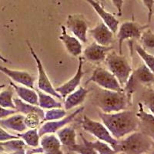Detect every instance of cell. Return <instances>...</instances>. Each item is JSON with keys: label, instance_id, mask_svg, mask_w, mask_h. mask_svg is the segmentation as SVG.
<instances>
[{"label": "cell", "instance_id": "cell-11", "mask_svg": "<svg viewBox=\"0 0 154 154\" xmlns=\"http://www.w3.org/2000/svg\"><path fill=\"white\" fill-rule=\"evenodd\" d=\"M83 110H84V107L81 106L75 109L73 112L69 116H66L65 117L62 119L52 121H45V123L39 126L40 127L38 128V134L40 137H42V135L47 134V133H56L58 130H60V129L73 121L77 116L82 113Z\"/></svg>", "mask_w": 154, "mask_h": 154}, {"label": "cell", "instance_id": "cell-15", "mask_svg": "<svg viewBox=\"0 0 154 154\" xmlns=\"http://www.w3.org/2000/svg\"><path fill=\"white\" fill-rule=\"evenodd\" d=\"M112 49L111 46H101L96 42H93L85 49L83 56L87 61L100 63L105 60L107 54Z\"/></svg>", "mask_w": 154, "mask_h": 154}, {"label": "cell", "instance_id": "cell-2", "mask_svg": "<svg viewBox=\"0 0 154 154\" xmlns=\"http://www.w3.org/2000/svg\"><path fill=\"white\" fill-rule=\"evenodd\" d=\"M130 97L124 89L122 91H113L101 89L95 95L93 103L106 113L124 110L130 103Z\"/></svg>", "mask_w": 154, "mask_h": 154}, {"label": "cell", "instance_id": "cell-3", "mask_svg": "<svg viewBox=\"0 0 154 154\" xmlns=\"http://www.w3.org/2000/svg\"><path fill=\"white\" fill-rule=\"evenodd\" d=\"M118 140L116 153L142 154L151 151L153 146V137L143 132L134 131Z\"/></svg>", "mask_w": 154, "mask_h": 154}, {"label": "cell", "instance_id": "cell-1", "mask_svg": "<svg viewBox=\"0 0 154 154\" xmlns=\"http://www.w3.org/2000/svg\"><path fill=\"white\" fill-rule=\"evenodd\" d=\"M99 116L111 135L118 140L138 130L139 119L132 111L124 109L110 113L100 111Z\"/></svg>", "mask_w": 154, "mask_h": 154}, {"label": "cell", "instance_id": "cell-16", "mask_svg": "<svg viewBox=\"0 0 154 154\" xmlns=\"http://www.w3.org/2000/svg\"><path fill=\"white\" fill-rule=\"evenodd\" d=\"M85 1L94 9L97 15L101 18L103 22L108 26L109 28L112 30V32L116 33L119 26V20L113 15L106 12L98 0H85Z\"/></svg>", "mask_w": 154, "mask_h": 154}, {"label": "cell", "instance_id": "cell-26", "mask_svg": "<svg viewBox=\"0 0 154 154\" xmlns=\"http://www.w3.org/2000/svg\"><path fill=\"white\" fill-rule=\"evenodd\" d=\"M19 138L22 139L25 144L32 148H35L39 146L40 136L38 133L37 129H29L28 130L19 133L17 135Z\"/></svg>", "mask_w": 154, "mask_h": 154}, {"label": "cell", "instance_id": "cell-20", "mask_svg": "<svg viewBox=\"0 0 154 154\" xmlns=\"http://www.w3.org/2000/svg\"><path fill=\"white\" fill-rule=\"evenodd\" d=\"M88 90L84 87H78L73 92L70 93L64 98V109L66 110H69L72 108L79 106L84 102Z\"/></svg>", "mask_w": 154, "mask_h": 154}, {"label": "cell", "instance_id": "cell-32", "mask_svg": "<svg viewBox=\"0 0 154 154\" xmlns=\"http://www.w3.org/2000/svg\"><path fill=\"white\" fill-rule=\"evenodd\" d=\"M139 110L137 112V113H136L137 117L138 118V119L141 120L143 123H144L146 126H149L151 130H153V114L152 112L149 113V112H146L144 110L143 106L142 103H139Z\"/></svg>", "mask_w": 154, "mask_h": 154}, {"label": "cell", "instance_id": "cell-29", "mask_svg": "<svg viewBox=\"0 0 154 154\" xmlns=\"http://www.w3.org/2000/svg\"><path fill=\"white\" fill-rule=\"evenodd\" d=\"M24 123L29 129H37L43 123V119L37 112H29L24 115Z\"/></svg>", "mask_w": 154, "mask_h": 154}, {"label": "cell", "instance_id": "cell-28", "mask_svg": "<svg viewBox=\"0 0 154 154\" xmlns=\"http://www.w3.org/2000/svg\"><path fill=\"white\" fill-rule=\"evenodd\" d=\"M141 46L146 50L152 51L154 49V34L149 27L143 30L139 37Z\"/></svg>", "mask_w": 154, "mask_h": 154}, {"label": "cell", "instance_id": "cell-34", "mask_svg": "<svg viewBox=\"0 0 154 154\" xmlns=\"http://www.w3.org/2000/svg\"><path fill=\"white\" fill-rule=\"evenodd\" d=\"M19 138L17 135H12L11 133H8L5 129L0 126V141H5L11 139Z\"/></svg>", "mask_w": 154, "mask_h": 154}, {"label": "cell", "instance_id": "cell-18", "mask_svg": "<svg viewBox=\"0 0 154 154\" xmlns=\"http://www.w3.org/2000/svg\"><path fill=\"white\" fill-rule=\"evenodd\" d=\"M39 146L44 153L62 154V144L55 133H47L40 137Z\"/></svg>", "mask_w": 154, "mask_h": 154}, {"label": "cell", "instance_id": "cell-30", "mask_svg": "<svg viewBox=\"0 0 154 154\" xmlns=\"http://www.w3.org/2000/svg\"><path fill=\"white\" fill-rule=\"evenodd\" d=\"M135 49H136V52L140 57V59L144 62V64L148 68H149L151 70L153 71V55L149 53V52H147V50L143 49L140 45H137V44L136 45Z\"/></svg>", "mask_w": 154, "mask_h": 154}, {"label": "cell", "instance_id": "cell-37", "mask_svg": "<svg viewBox=\"0 0 154 154\" xmlns=\"http://www.w3.org/2000/svg\"><path fill=\"white\" fill-rule=\"evenodd\" d=\"M0 60L2 62H3V63H9V60H7V59H5V57H4L3 56H2V54H1V53H0Z\"/></svg>", "mask_w": 154, "mask_h": 154}, {"label": "cell", "instance_id": "cell-8", "mask_svg": "<svg viewBox=\"0 0 154 154\" xmlns=\"http://www.w3.org/2000/svg\"><path fill=\"white\" fill-rule=\"evenodd\" d=\"M89 82H93L104 89L122 91L123 88L120 86L117 79L109 69L103 67H97L94 70L93 75L88 79L86 84Z\"/></svg>", "mask_w": 154, "mask_h": 154}, {"label": "cell", "instance_id": "cell-22", "mask_svg": "<svg viewBox=\"0 0 154 154\" xmlns=\"http://www.w3.org/2000/svg\"><path fill=\"white\" fill-rule=\"evenodd\" d=\"M132 75L133 79L147 86H152L154 82L153 71L148 68L145 64L140 65L136 71L132 73Z\"/></svg>", "mask_w": 154, "mask_h": 154}, {"label": "cell", "instance_id": "cell-19", "mask_svg": "<svg viewBox=\"0 0 154 154\" xmlns=\"http://www.w3.org/2000/svg\"><path fill=\"white\" fill-rule=\"evenodd\" d=\"M0 126L3 129L22 133L26 130L27 127L24 123L23 114H12L7 117L0 119Z\"/></svg>", "mask_w": 154, "mask_h": 154}, {"label": "cell", "instance_id": "cell-4", "mask_svg": "<svg viewBox=\"0 0 154 154\" xmlns=\"http://www.w3.org/2000/svg\"><path fill=\"white\" fill-rule=\"evenodd\" d=\"M108 69L117 79L122 87H124L133 73V69L127 59L123 54L109 52L105 59Z\"/></svg>", "mask_w": 154, "mask_h": 154}, {"label": "cell", "instance_id": "cell-5", "mask_svg": "<svg viewBox=\"0 0 154 154\" xmlns=\"http://www.w3.org/2000/svg\"><path fill=\"white\" fill-rule=\"evenodd\" d=\"M82 127L85 131L94 136L97 140L106 142L114 150H116L118 140L112 137L108 129L104 126L103 123L93 120L86 116H84L82 120Z\"/></svg>", "mask_w": 154, "mask_h": 154}, {"label": "cell", "instance_id": "cell-7", "mask_svg": "<svg viewBox=\"0 0 154 154\" xmlns=\"http://www.w3.org/2000/svg\"><path fill=\"white\" fill-rule=\"evenodd\" d=\"M26 43L29 49L30 53H31L32 56L33 57L34 60L35 62V64H36L37 70H38V82H37L38 89L39 90H41V91H43L45 93L52 95V96H53L56 98L59 99V100H62L63 98L56 91L55 87L53 86L50 79L48 77L47 73H46L45 68L43 66V64H42V61L39 59V57L37 56L35 51L34 50V49L32 48V46H31V44H30V42L28 40L26 41Z\"/></svg>", "mask_w": 154, "mask_h": 154}, {"label": "cell", "instance_id": "cell-33", "mask_svg": "<svg viewBox=\"0 0 154 154\" xmlns=\"http://www.w3.org/2000/svg\"><path fill=\"white\" fill-rule=\"evenodd\" d=\"M141 1L148 11V23H150L152 20V13H153L154 0H141Z\"/></svg>", "mask_w": 154, "mask_h": 154}, {"label": "cell", "instance_id": "cell-13", "mask_svg": "<svg viewBox=\"0 0 154 154\" xmlns=\"http://www.w3.org/2000/svg\"><path fill=\"white\" fill-rule=\"evenodd\" d=\"M0 72L7 75L16 83L34 89L35 78L26 71L11 69L7 67L0 66Z\"/></svg>", "mask_w": 154, "mask_h": 154}, {"label": "cell", "instance_id": "cell-31", "mask_svg": "<svg viewBox=\"0 0 154 154\" xmlns=\"http://www.w3.org/2000/svg\"><path fill=\"white\" fill-rule=\"evenodd\" d=\"M66 116V110L65 109L62 108V107L49 109H47L46 112H45L43 122L60 119L65 117Z\"/></svg>", "mask_w": 154, "mask_h": 154}, {"label": "cell", "instance_id": "cell-6", "mask_svg": "<svg viewBox=\"0 0 154 154\" xmlns=\"http://www.w3.org/2000/svg\"><path fill=\"white\" fill-rule=\"evenodd\" d=\"M57 136L63 146L66 147L69 151H72L77 153L96 154L93 149L83 144L79 146L76 143V132L72 126H64L58 130Z\"/></svg>", "mask_w": 154, "mask_h": 154}, {"label": "cell", "instance_id": "cell-17", "mask_svg": "<svg viewBox=\"0 0 154 154\" xmlns=\"http://www.w3.org/2000/svg\"><path fill=\"white\" fill-rule=\"evenodd\" d=\"M59 38L63 43L67 52L72 56L76 57L82 53V46L81 42L74 35L67 33L65 26H61V34Z\"/></svg>", "mask_w": 154, "mask_h": 154}, {"label": "cell", "instance_id": "cell-36", "mask_svg": "<svg viewBox=\"0 0 154 154\" xmlns=\"http://www.w3.org/2000/svg\"><path fill=\"white\" fill-rule=\"evenodd\" d=\"M112 5H114L117 10V14L119 16H122V12H123V1L124 0H110Z\"/></svg>", "mask_w": 154, "mask_h": 154}, {"label": "cell", "instance_id": "cell-25", "mask_svg": "<svg viewBox=\"0 0 154 154\" xmlns=\"http://www.w3.org/2000/svg\"><path fill=\"white\" fill-rule=\"evenodd\" d=\"M80 137L82 138L83 144L89 146V148L93 149L96 153L100 154H113L116 153V151L112 149L110 146L106 143V142H103L102 140H96L95 141H88L82 134H80Z\"/></svg>", "mask_w": 154, "mask_h": 154}, {"label": "cell", "instance_id": "cell-39", "mask_svg": "<svg viewBox=\"0 0 154 154\" xmlns=\"http://www.w3.org/2000/svg\"><path fill=\"white\" fill-rule=\"evenodd\" d=\"M99 1H100V2H104V0H99Z\"/></svg>", "mask_w": 154, "mask_h": 154}, {"label": "cell", "instance_id": "cell-12", "mask_svg": "<svg viewBox=\"0 0 154 154\" xmlns=\"http://www.w3.org/2000/svg\"><path fill=\"white\" fill-rule=\"evenodd\" d=\"M82 66H83V58L79 57L78 68H77L76 72H75V75L69 80L66 82L65 83H63L61 86L55 88L56 91L61 96L63 99L65 98L67 95L73 92L74 90H75L77 88L79 87L81 80H82V77H83V75H84V72L82 70Z\"/></svg>", "mask_w": 154, "mask_h": 154}, {"label": "cell", "instance_id": "cell-24", "mask_svg": "<svg viewBox=\"0 0 154 154\" xmlns=\"http://www.w3.org/2000/svg\"><path fill=\"white\" fill-rule=\"evenodd\" d=\"M13 102H14L15 107H16V110L19 113L26 115L29 112H37L41 116L42 119H44L45 112H44L43 109L40 108L38 106L28 103L26 102L23 101L19 98H13Z\"/></svg>", "mask_w": 154, "mask_h": 154}, {"label": "cell", "instance_id": "cell-10", "mask_svg": "<svg viewBox=\"0 0 154 154\" xmlns=\"http://www.w3.org/2000/svg\"><path fill=\"white\" fill-rule=\"evenodd\" d=\"M66 28L72 32L80 42L87 41L88 24L86 18L82 14L69 15L66 22Z\"/></svg>", "mask_w": 154, "mask_h": 154}, {"label": "cell", "instance_id": "cell-21", "mask_svg": "<svg viewBox=\"0 0 154 154\" xmlns=\"http://www.w3.org/2000/svg\"><path fill=\"white\" fill-rule=\"evenodd\" d=\"M9 84L14 89V91L20 100L26 102L28 103L38 106V95L35 89L23 85H17L12 81L9 82Z\"/></svg>", "mask_w": 154, "mask_h": 154}, {"label": "cell", "instance_id": "cell-23", "mask_svg": "<svg viewBox=\"0 0 154 154\" xmlns=\"http://www.w3.org/2000/svg\"><path fill=\"white\" fill-rule=\"evenodd\" d=\"M38 95V106L42 109H49L53 108H60L62 107V103L57 101L56 97L52 95L46 93L43 91H41L39 89L35 90Z\"/></svg>", "mask_w": 154, "mask_h": 154}, {"label": "cell", "instance_id": "cell-38", "mask_svg": "<svg viewBox=\"0 0 154 154\" xmlns=\"http://www.w3.org/2000/svg\"><path fill=\"white\" fill-rule=\"evenodd\" d=\"M5 84L0 85V91H1V90H2V89H3V88H5Z\"/></svg>", "mask_w": 154, "mask_h": 154}, {"label": "cell", "instance_id": "cell-9", "mask_svg": "<svg viewBox=\"0 0 154 154\" xmlns=\"http://www.w3.org/2000/svg\"><path fill=\"white\" fill-rule=\"evenodd\" d=\"M148 27V26H141L134 21H126L119 26L116 32L119 42V54H123V44L124 41L139 38L142 32Z\"/></svg>", "mask_w": 154, "mask_h": 154}, {"label": "cell", "instance_id": "cell-14", "mask_svg": "<svg viewBox=\"0 0 154 154\" xmlns=\"http://www.w3.org/2000/svg\"><path fill=\"white\" fill-rule=\"evenodd\" d=\"M96 43L101 46H110L113 42V32L103 22H100L93 29L89 30Z\"/></svg>", "mask_w": 154, "mask_h": 154}, {"label": "cell", "instance_id": "cell-35", "mask_svg": "<svg viewBox=\"0 0 154 154\" xmlns=\"http://www.w3.org/2000/svg\"><path fill=\"white\" fill-rule=\"evenodd\" d=\"M17 111L16 109H5L3 107L0 106V119L2 118L7 117L9 116L12 115V114L16 113Z\"/></svg>", "mask_w": 154, "mask_h": 154}, {"label": "cell", "instance_id": "cell-40", "mask_svg": "<svg viewBox=\"0 0 154 154\" xmlns=\"http://www.w3.org/2000/svg\"><path fill=\"white\" fill-rule=\"evenodd\" d=\"M98 1H99V0H98Z\"/></svg>", "mask_w": 154, "mask_h": 154}, {"label": "cell", "instance_id": "cell-27", "mask_svg": "<svg viewBox=\"0 0 154 154\" xmlns=\"http://www.w3.org/2000/svg\"><path fill=\"white\" fill-rule=\"evenodd\" d=\"M14 92V89L10 84L5 89L3 88L0 91V106L5 109H16L14 102H13Z\"/></svg>", "mask_w": 154, "mask_h": 154}]
</instances>
